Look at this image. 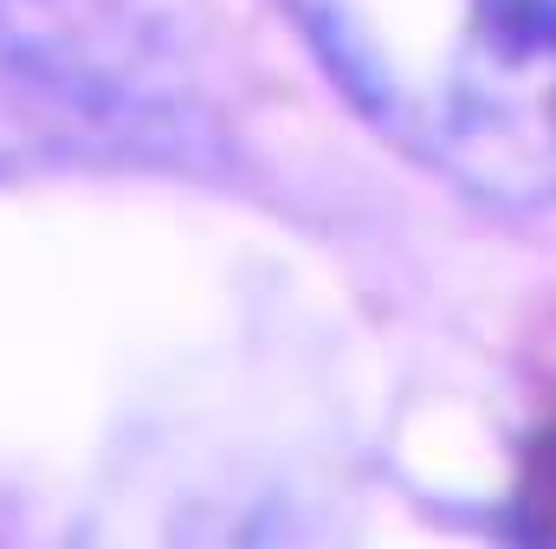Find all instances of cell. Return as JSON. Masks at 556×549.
<instances>
[{
	"mask_svg": "<svg viewBox=\"0 0 556 549\" xmlns=\"http://www.w3.org/2000/svg\"><path fill=\"white\" fill-rule=\"evenodd\" d=\"M363 124L453 194L556 201V0H285Z\"/></svg>",
	"mask_w": 556,
	"mask_h": 549,
	"instance_id": "1",
	"label": "cell"
}]
</instances>
